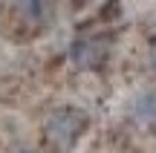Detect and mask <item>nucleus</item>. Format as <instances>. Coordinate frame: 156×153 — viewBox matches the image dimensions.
I'll use <instances>...</instances> for the list:
<instances>
[{
    "instance_id": "obj_2",
    "label": "nucleus",
    "mask_w": 156,
    "mask_h": 153,
    "mask_svg": "<svg viewBox=\"0 0 156 153\" xmlns=\"http://www.w3.org/2000/svg\"><path fill=\"white\" fill-rule=\"evenodd\" d=\"M17 12L29 20H44L46 17V9H49V0H15Z\"/></svg>"
},
{
    "instance_id": "obj_1",
    "label": "nucleus",
    "mask_w": 156,
    "mask_h": 153,
    "mask_svg": "<svg viewBox=\"0 0 156 153\" xmlns=\"http://www.w3.org/2000/svg\"><path fill=\"white\" fill-rule=\"evenodd\" d=\"M84 124H87V119H84L81 113L64 110V113H58L55 119L49 121V139H52L55 144H61V148H69V144L81 136Z\"/></svg>"
},
{
    "instance_id": "obj_3",
    "label": "nucleus",
    "mask_w": 156,
    "mask_h": 153,
    "mask_svg": "<svg viewBox=\"0 0 156 153\" xmlns=\"http://www.w3.org/2000/svg\"><path fill=\"white\" fill-rule=\"evenodd\" d=\"M136 116H139L142 121H147V124L156 121V96H153V92H147V96L139 98V104H136Z\"/></svg>"
},
{
    "instance_id": "obj_4",
    "label": "nucleus",
    "mask_w": 156,
    "mask_h": 153,
    "mask_svg": "<svg viewBox=\"0 0 156 153\" xmlns=\"http://www.w3.org/2000/svg\"><path fill=\"white\" fill-rule=\"evenodd\" d=\"M23 153H29V150H23Z\"/></svg>"
}]
</instances>
